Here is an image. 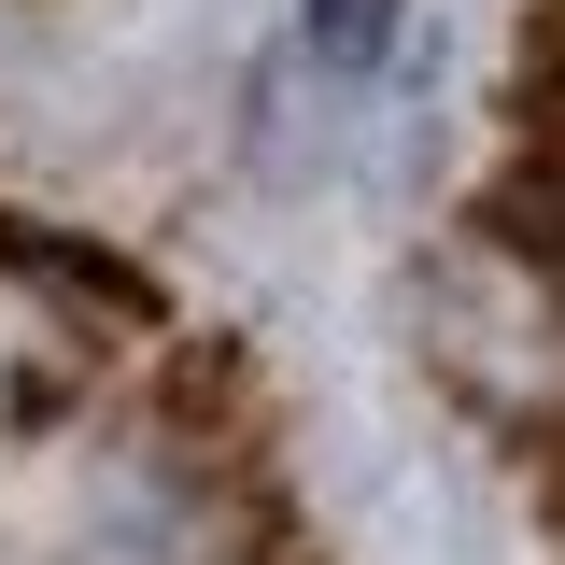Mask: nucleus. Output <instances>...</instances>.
<instances>
[{
    "label": "nucleus",
    "mask_w": 565,
    "mask_h": 565,
    "mask_svg": "<svg viewBox=\"0 0 565 565\" xmlns=\"http://www.w3.org/2000/svg\"><path fill=\"white\" fill-rule=\"evenodd\" d=\"M552 43H565V0H552Z\"/></svg>",
    "instance_id": "obj_5"
},
{
    "label": "nucleus",
    "mask_w": 565,
    "mask_h": 565,
    "mask_svg": "<svg viewBox=\"0 0 565 565\" xmlns=\"http://www.w3.org/2000/svg\"><path fill=\"white\" fill-rule=\"evenodd\" d=\"M99 326H156V297L85 241H0V424L71 411Z\"/></svg>",
    "instance_id": "obj_2"
},
{
    "label": "nucleus",
    "mask_w": 565,
    "mask_h": 565,
    "mask_svg": "<svg viewBox=\"0 0 565 565\" xmlns=\"http://www.w3.org/2000/svg\"><path fill=\"white\" fill-rule=\"evenodd\" d=\"M509 226H537V241H552L565 255V71H552V99H537V141H523V170H509Z\"/></svg>",
    "instance_id": "obj_4"
},
{
    "label": "nucleus",
    "mask_w": 565,
    "mask_h": 565,
    "mask_svg": "<svg viewBox=\"0 0 565 565\" xmlns=\"http://www.w3.org/2000/svg\"><path fill=\"white\" fill-rule=\"evenodd\" d=\"M396 29H411V0H297V71L367 85V71L396 57Z\"/></svg>",
    "instance_id": "obj_3"
},
{
    "label": "nucleus",
    "mask_w": 565,
    "mask_h": 565,
    "mask_svg": "<svg viewBox=\"0 0 565 565\" xmlns=\"http://www.w3.org/2000/svg\"><path fill=\"white\" fill-rule=\"evenodd\" d=\"M411 353L494 452L565 481V255L509 212H452L411 255Z\"/></svg>",
    "instance_id": "obj_1"
}]
</instances>
